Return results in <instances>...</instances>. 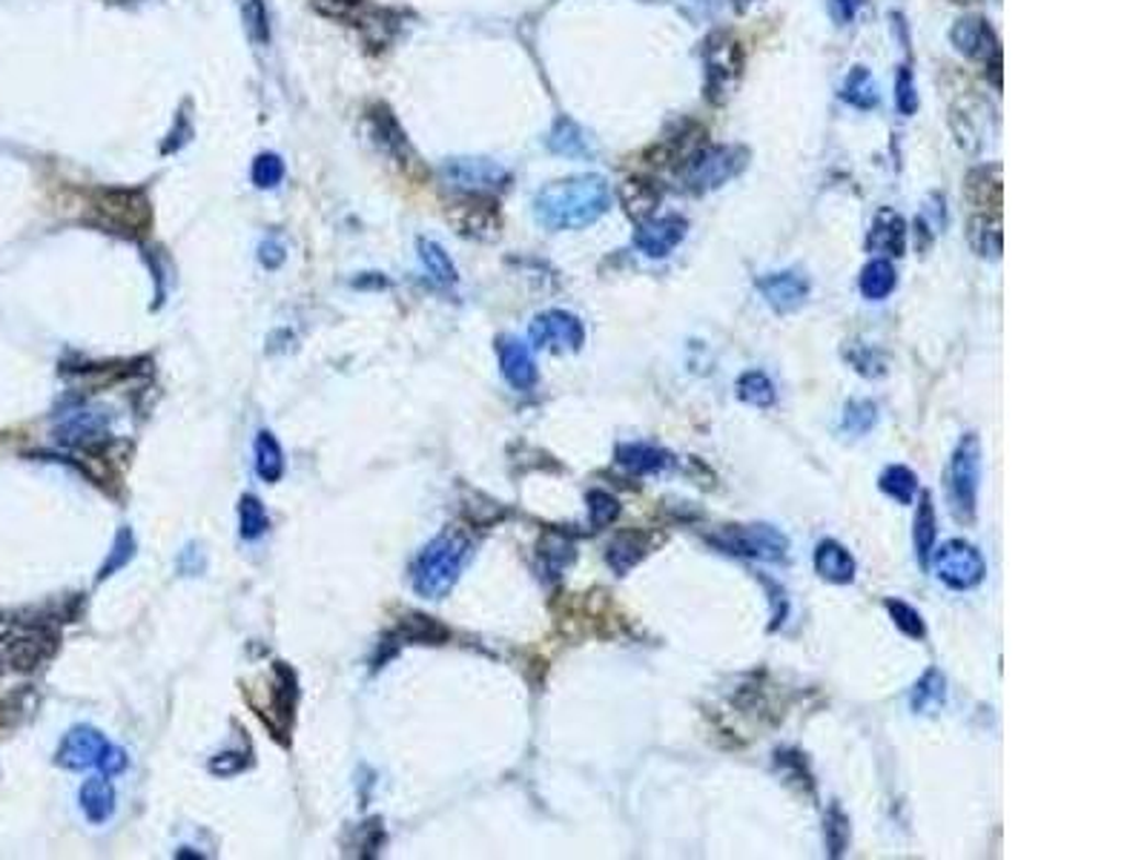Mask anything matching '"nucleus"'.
<instances>
[{
	"instance_id": "f257e3e1",
	"label": "nucleus",
	"mask_w": 1147,
	"mask_h": 860,
	"mask_svg": "<svg viewBox=\"0 0 1147 860\" xmlns=\"http://www.w3.org/2000/svg\"><path fill=\"white\" fill-rule=\"evenodd\" d=\"M608 204L611 195L600 176H577L548 184L533 201V210L548 230H580L597 222Z\"/></svg>"
},
{
	"instance_id": "f03ea898",
	"label": "nucleus",
	"mask_w": 1147,
	"mask_h": 860,
	"mask_svg": "<svg viewBox=\"0 0 1147 860\" xmlns=\"http://www.w3.org/2000/svg\"><path fill=\"white\" fill-rule=\"evenodd\" d=\"M471 554H474L471 536L465 531H459V528H448L445 534H439L414 559V565H411V586L425 600H442L445 593L457 586V579L462 577Z\"/></svg>"
},
{
	"instance_id": "7ed1b4c3",
	"label": "nucleus",
	"mask_w": 1147,
	"mask_h": 860,
	"mask_svg": "<svg viewBox=\"0 0 1147 860\" xmlns=\"http://www.w3.org/2000/svg\"><path fill=\"white\" fill-rule=\"evenodd\" d=\"M87 222L119 236H144L153 224V210L142 190H98L87 199Z\"/></svg>"
},
{
	"instance_id": "20e7f679",
	"label": "nucleus",
	"mask_w": 1147,
	"mask_h": 860,
	"mask_svg": "<svg viewBox=\"0 0 1147 860\" xmlns=\"http://www.w3.org/2000/svg\"><path fill=\"white\" fill-rule=\"evenodd\" d=\"M978 483H981V442H978L976 433H967L955 448L947 483L949 508H953V517L962 525L976 522Z\"/></svg>"
},
{
	"instance_id": "39448f33",
	"label": "nucleus",
	"mask_w": 1147,
	"mask_h": 860,
	"mask_svg": "<svg viewBox=\"0 0 1147 860\" xmlns=\"http://www.w3.org/2000/svg\"><path fill=\"white\" fill-rule=\"evenodd\" d=\"M715 548L723 554L749 556L761 563H780L789 556V540L775 525H726L709 536Z\"/></svg>"
},
{
	"instance_id": "423d86ee",
	"label": "nucleus",
	"mask_w": 1147,
	"mask_h": 860,
	"mask_svg": "<svg viewBox=\"0 0 1147 860\" xmlns=\"http://www.w3.org/2000/svg\"><path fill=\"white\" fill-rule=\"evenodd\" d=\"M933 572L935 577L953 591H970L978 588L987 577V563L976 545L964 540H949L941 548H933Z\"/></svg>"
},
{
	"instance_id": "0eeeda50",
	"label": "nucleus",
	"mask_w": 1147,
	"mask_h": 860,
	"mask_svg": "<svg viewBox=\"0 0 1147 860\" xmlns=\"http://www.w3.org/2000/svg\"><path fill=\"white\" fill-rule=\"evenodd\" d=\"M746 163V152L734 147H711V149H697L695 156L686 161V190H695V193H706V190H715V186L726 184V181L738 176Z\"/></svg>"
},
{
	"instance_id": "6e6552de",
	"label": "nucleus",
	"mask_w": 1147,
	"mask_h": 860,
	"mask_svg": "<svg viewBox=\"0 0 1147 860\" xmlns=\"http://www.w3.org/2000/svg\"><path fill=\"white\" fill-rule=\"evenodd\" d=\"M55 654V634L49 629H23L0 637V666L12 671H35Z\"/></svg>"
},
{
	"instance_id": "1a4fd4ad",
	"label": "nucleus",
	"mask_w": 1147,
	"mask_h": 860,
	"mask_svg": "<svg viewBox=\"0 0 1147 860\" xmlns=\"http://www.w3.org/2000/svg\"><path fill=\"white\" fill-rule=\"evenodd\" d=\"M60 445L78 448V451H95L112 437V416L104 408H78L69 410L55 428Z\"/></svg>"
},
{
	"instance_id": "9d476101",
	"label": "nucleus",
	"mask_w": 1147,
	"mask_h": 860,
	"mask_svg": "<svg viewBox=\"0 0 1147 860\" xmlns=\"http://www.w3.org/2000/svg\"><path fill=\"white\" fill-rule=\"evenodd\" d=\"M531 341L533 348L580 350L585 341V330L577 316L565 310H548L531 321Z\"/></svg>"
},
{
	"instance_id": "9b49d317",
	"label": "nucleus",
	"mask_w": 1147,
	"mask_h": 860,
	"mask_svg": "<svg viewBox=\"0 0 1147 860\" xmlns=\"http://www.w3.org/2000/svg\"><path fill=\"white\" fill-rule=\"evenodd\" d=\"M448 218L465 236L491 238L499 233V210H496V201L488 199V195L465 193L448 207Z\"/></svg>"
},
{
	"instance_id": "f8f14e48",
	"label": "nucleus",
	"mask_w": 1147,
	"mask_h": 860,
	"mask_svg": "<svg viewBox=\"0 0 1147 860\" xmlns=\"http://www.w3.org/2000/svg\"><path fill=\"white\" fill-rule=\"evenodd\" d=\"M953 44L955 49L967 55V58L981 60V64H992V72L999 75V37H996V32H992V26L985 18H962V21L953 26Z\"/></svg>"
},
{
	"instance_id": "ddd939ff",
	"label": "nucleus",
	"mask_w": 1147,
	"mask_h": 860,
	"mask_svg": "<svg viewBox=\"0 0 1147 860\" xmlns=\"http://www.w3.org/2000/svg\"><path fill=\"white\" fill-rule=\"evenodd\" d=\"M743 69L741 44L729 35H715L706 49V72H709V98L726 92L738 81Z\"/></svg>"
},
{
	"instance_id": "4468645a",
	"label": "nucleus",
	"mask_w": 1147,
	"mask_h": 860,
	"mask_svg": "<svg viewBox=\"0 0 1147 860\" xmlns=\"http://www.w3.org/2000/svg\"><path fill=\"white\" fill-rule=\"evenodd\" d=\"M106 746H110V740H106L98 728L75 726L72 732L64 737V743H60L58 757H55V760H58V766H64V769H72V771L98 769Z\"/></svg>"
},
{
	"instance_id": "2eb2a0df",
	"label": "nucleus",
	"mask_w": 1147,
	"mask_h": 860,
	"mask_svg": "<svg viewBox=\"0 0 1147 860\" xmlns=\"http://www.w3.org/2000/svg\"><path fill=\"white\" fill-rule=\"evenodd\" d=\"M496 353H499V371H503L505 382L514 387V391H531L540 378L537 371V362H533V353L526 341L514 339V336H505L496 344Z\"/></svg>"
},
{
	"instance_id": "dca6fc26",
	"label": "nucleus",
	"mask_w": 1147,
	"mask_h": 860,
	"mask_svg": "<svg viewBox=\"0 0 1147 860\" xmlns=\"http://www.w3.org/2000/svg\"><path fill=\"white\" fill-rule=\"evenodd\" d=\"M688 224L681 215H666V218H645L640 222V230L634 233V245L652 256V259H663L674 247L681 245L683 236H686Z\"/></svg>"
},
{
	"instance_id": "f3484780",
	"label": "nucleus",
	"mask_w": 1147,
	"mask_h": 860,
	"mask_svg": "<svg viewBox=\"0 0 1147 860\" xmlns=\"http://www.w3.org/2000/svg\"><path fill=\"white\" fill-rule=\"evenodd\" d=\"M448 181L459 186L462 193H480L485 195L494 186H503L508 181V172L491 161H457L448 167Z\"/></svg>"
},
{
	"instance_id": "a211bd4d",
	"label": "nucleus",
	"mask_w": 1147,
	"mask_h": 860,
	"mask_svg": "<svg viewBox=\"0 0 1147 860\" xmlns=\"http://www.w3.org/2000/svg\"><path fill=\"white\" fill-rule=\"evenodd\" d=\"M615 456L617 465L626 467V471L634 476L666 474V471L674 467L672 453L657 445H649V442H626V445H617Z\"/></svg>"
},
{
	"instance_id": "6ab92c4d",
	"label": "nucleus",
	"mask_w": 1147,
	"mask_h": 860,
	"mask_svg": "<svg viewBox=\"0 0 1147 860\" xmlns=\"http://www.w3.org/2000/svg\"><path fill=\"white\" fill-rule=\"evenodd\" d=\"M761 293L763 298L769 302L772 310L777 313H789L795 307L803 305V298L809 296V284L803 275L798 273H769L761 279Z\"/></svg>"
},
{
	"instance_id": "aec40b11",
	"label": "nucleus",
	"mask_w": 1147,
	"mask_h": 860,
	"mask_svg": "<svg viewBox=\"0 0 1147 860\" xmlns=\"http://www.w3.org/2000/svg\"><path fill=\"white\" fill-rule=\"evenodd\" d=\"M814 572L821 574L823 579L837 582V586H846L855 579V559H852L850 551L835 540H823L814 551Z\"/></svg>"
},
{
	"instance_id": "412c9836",
	"label": "nucleus",
	"mask_w": 1147,
	"mask_h": 860,
	"mask_svg": "<svg viewBox=\"0 0 1147 860\" xmlns=\"http://www.w3.org/2000/svg\"><path fill=\"white\" fill-rule=\"evenodd\" d=\"M78 801H81L83 815L92 824H106L115 815V787L106 780V774L104 778H89L78 792Z\"/></svg>"
},
{
	"instance_id": "4be33fe9",
	"label": "nucleus",
	"mask_w": 1147,
	"mask_h": 860,
	"mask_svg": "<svg viewBox=\"0 0 1147 860\" xmlns=\"http://www.w3.org/2000/svg\"><path fill=\"white\" fill-rule=\"evenodd\" d=\"M866 245H869V250L884 252V256H901L903 247H907V227H903L901 215L881 210Z\"/></svg>"
},
{
	"instance_id": "5701e85b",
	"label": "nucleus",
	"mask_w": 1147,
	"mask_h": 860,
	"mask_svg": "<svg viewBox=\"0 0 1147 860\" xmlns=\"http://www.w3.org/2000/svg\"><path fill=\"white\" fill-rule=\"evenodd\" d=\"M967 238H970V247L978 252V256H985V259L987 256H990V259H999L1001 250H1004V236H1001L999 213L976 215V218L970 222Z\"/></svg>"
},
{
	"instance_id": "b1692460",
	"label": "nucleus",
	"mask_w": 1147,
	"mask_h": 860,
	"mask_svg": "<svg viewBox=\"0 0 1147 860\" xmlns=\"http://www.w3.org/2000/svg\"><path fill=\"white\" fill-rule=\"evenodd\" d=\"M620 199H622V207H626V213H629L634 222H645V218H652L654 207H657L660 190L652 184V181L629 179L626 184L620 186Z\"/></svg>"
},
{
	"instance_id": "393cba45",
	"label": "nucleus",
	"mask_w": 1147,
	"mask_h": 860,
	"mask_svg": "<svg viewBox=\"0 0 1147 860\" xmlns=\"http://www.w3.org/2000/svg\"><path fill=\"white\" fill-rule=\"evenodd\" d=\"M967 193H970L972 204L981 207L987 213H999L1001 207V170L999 167H981V170L970 172L967 179Z\"/></svg>"
},
{
	"instance_id": "a878e982",
	"label": "nucleus",
	"mask_w": 1147,
	"mask_h": 860,
	"mask_svg": "<svg viewBox=\"0 0 1147 860\" xmlns=\"http://www.w3.org/2000/svg\"><path fill=\"white\" fill-rule=\"evenodd\" d=\"M944 703H947V680H944V675H941L938 668H930V671L915 682V689H912V712L933 714L938 712Z\"/></svg>"
},
{
	"instance_id": "bb28decb",
	"label": "nucleus",
	"mask_w": 1147,
	"mask_h": 860,
	"mask_svg": "<svg viewBox=\"0 0 1147 860\" xmlns=\"http://www.w3.org/2000/svg\"><path fill=\"white\" fill-rule=\"evenodd\" d=\"M935 536H938V522H935V505L930 494H921L915 513V556L918 563L930 565V554L935 548Z\"/></svg>"
},
{
	"instance_id": "cd10ccee",
	"label": "nucleus",
	"mask_w": 1147,
	"mask_h": 860,
	"mask_svg": "<svg viewBox=\"0 0 1147 860\" xmlns=\"http://www.w3.org/2000/svg\"><path fill=\"white\" fill-rule=\"evenodd\" d=\"M256 474L265 483H279L284 476V453L279 439L270 430H261L256 437Z\"/></svg>"
},
{
	"instance_id": "c85d7f7f",
	"label": "nucleus",
	"mask_w": 1147,
	"mask_h": 860,
	"mask_svg": "<svg viewBox=\"0 0 1147 860\" xmlns=\"http://www.w3.org/2000/svg\"><path fill=\"white\" fill-rule=\"evenodd\" d=\"M643 556H645V536L640 534V531H626V534L615 536V542H611L606 551L608 565H611L617 574L631 572V568H634Z\"/></svg>"
},
{
	"instance_id": "c756f323",
	"label": "nucleus",
	"mask_w": 1147,
	"mask_h": 860,
	"mask_svg": "<svg viewBox=\"0 0 1147 860\" xmlns=\"http://www.w3.org/2000/svg\"><path fill=\"white\" fill-rule=\"evenodd\" d=\"M896 282L898 275L896 268H892V261L873 259L864 268V273H861V293H864L869 302H881V298H887L889 293L896 290Z\"/></svg>"
},
{
	"instance_id": "7c9ffc66",
	"label": "nucleus",
	"mask_w": 1147,
	"mask_h": 860,
	"mask_svg": "<svg viewBox=\"0 0 1147 860\" xmlns=\"http://www.w3.org/2000/svg\"><path fill=\"white\" fill-rule=\"evenodd\" d=\"M267 528H270V517H267L261 499L245 494L241 502H238V534H241V540H259Z\"/></svg>"
},
{
	"instance_id": "2f4dec72",
	"label": "nucleus",
	"mask_w": 1147,
	"mask_h": 860,
	"mask_svg": "<svg viewBox=\"0 0 1147 860\" xmlns=\"http://www.w3.org/2000/svg\"><path fill=\"white\" fill-rule=\"evenodd\" d=\"M881 490L901 505H912L918 490V476L907 465H889L881 474Z\"/></svg>"
},
{
	"instance_id": "473e14b6",
	"label": "nucleus",
	"mask_w": 1147,
	"mask_h": 860,
	"mask_svg": "<svg viewBox=\"0 0 1147 860\" xmlns=\"http://www.w3.org/2000/svg\"><path fill=\"white\" fill-rule=\"evenodd\" d=\"M738 396H741L746 405H755V408H769L775 405V385L769 382V376L761 371H746L738 378Z\"/></svg>"
},
{
	"instance_id": "72a5a7b5",
	"label": "nucleus",
	"mask_w": 1147,
	"mask_h": 860,
	"mask_svg": "<svg viewBox=\"0 0 1147 860\" xmlns=\"http://www.w3.org/2000/svg\"><path fill=\"white\" fill-rule=\"evenodd\" d=\"M419 250H423L419 256H423V264L430 279H434L439 287H451V284L457 282V268H453L451 259H448V252H445L437 241H423Z\"/></svg>"
},
{
	"instance_id": "f704fd0d",
	"label": "nucleus",
	"mask_w": 1147,
	"mask_h": 860,
	"mask_svg": "<svg viewBox=\"0 0 1147 860\" xmlns=\"http://www.w3.org/2000/svg\"><path fill=\"white\" fill-rule=\"evenodd\" d=\"M875 422H878V408H875L873 401L855 399L844 408V422H841V428H844L846 433H852V437H864V433H869V430L875 428Z\"/></svg>"
},
{
	"instance_id": "c9c22d12",
	"label": "nucleus",
	"mask_w": 1147,
	"mask_h": 860,
	"mask_svg": "<svg viewBox=\"0 0 1147 860\" xmlns=\"http://www.w3.org/2000/svg\"><path fill=\"white\" fill-rule=\"evenodd\" d=\"M844 98L850 104L861 106V110H869V106L878 104V95H875V81L873 75L866 72L864 67L852 69V75L846 78Z\"/></svg>"
},
{
	"instance_id": "e433bc0d",
	"label": "nucleus",
	"mask_w": 1147,
	"mask_h": 860,
	"mask_svg": "<svg viewBox=\"0 0 1147 860\" xmlns=\"http://www.w3.org/2000/svg\"><path fill=\"white\" fill-rule=\"evenodd\" d=\"M823 835H826V846H830L832 858L844 855L846 844H850V817L841 812V806H832L826 812V821H823Z\"/></svg>"
},
{
	"instance_id": "4c0bfd02",
	"label": "nucleus",
	"mask_w": 1147,
	"mask_h": 860,
	"mask_svg": "<svg viewBox=\"0 0 1147 860\" xmlns=\"http://www.w3.org/2000/svg\"><path fill=\"white\" fill-rule=\"evenodd\" d=\"M540 559L546 563L548 572H560V568H565V565L574 559V545H571L565 536L560 534H548L546 540L540 542Z\"/></svg>"
},
{
	"instance_id": "58836bf2",
	"label": "nucleus",
	"mask_w": 1147,
	"mask_h": 860,
	"mask_svg": "<svg viewBox=\"0 0 1147 860\" xmlns=\"http://www.w3.org/2000/svg\"><path fill=\"white\" fill-rule=\"evenodd\" d=\"M548 144H551L554 152H563V156H583L585 149H588L585 147L583 133H580V126L571 124V121H560L554 133H551V138H548Z\"/></svg>"
},
{
	"instance_id": "ea45409f",
	"label": "nucleus",
	"mask_w": 1147,
	"mask_h": 860,
	"mask_svg": "<svg viewBox=\"0 0 1147 860\" xmlns=\"http://www.w3.org/2000/svg\"><path fill=\"white\" fill-rule=\"evenodd\" d=\"M887 611H889V616L896 620L898 629L907 634V637H912V640L926 637L924 620H921V614H918L912 606H907V602H901V600H887Z\"/></svg>"
},
{
	"instance_id": "a19ab883",
	"label": "nucleus",
	"mask_w": 1147,
	"mask_h": 860,
	"mask_svg": "<svg viewBox=\"0 0 1147 860\" xmlns=\"http://www.w3.org/2000/svg\"><path fill=\"white\" fill-rule=\"evenodd\" d=\"M846 359L852 362V367L861 373V376H869V378H878L887 373V362H884V357L878 353V350L873 348H866V344H852L850 350H846Z\"/></svg>"
},
{
	"instance_id": "79ce46f5",
	"label": "nucleus",
	"mask_w": 1147,
	"mask_h": 860,
	"mask_svg": "<svg viewBox=\"0 0 1147 860\" xmlns=\"http://www.w3.org/2000/svg\"><path fill=\"white\" fill-rule=\"evenodd\" d=\"M133 551H135V536L130 528H121L119 536H115V545H112V554L110 559L104 563V568H101V574H98V579H106L112 577V574L119 572V568H124L130 559H133Z\"/></svg>"
},
{
	"instance_id": "37998d69",
	"label": "nucleus",
	"mask_w": 1147,
	"mask_h": 860,
	"mask_svg": "<svg viewBox=\"0 0 1147 860\" xmlns=\"http://www.w3.org/2000/svg\"><path fill=\"white\" fill-rule=\"evenodd\" d=\"M588 511H592L594 525L603 528V525H608V522L617 520V513H620V502H617L611 494H606V490H592V494H588Z\"/></svg>"
},
{
	"instance_id": "c03bdc74",
	"label": "nucleus",
	"mask_w": 1147,
	"mask_h": 860,
	"mask_svg": "<svg viewBox=\"0 0 1147 860\" xmlns=\"http://www.w3.org/2000/svg\"><path fill=\"white\" fill-rule=\"evenodd\" d=\"M402 637L419 640V643H437V640H445V629H439L430 616H411V620L402 623Z\"/></svg>"
},
{
	"instance_id": "a18cd8bd",
	"label": "nucleus",
	"mask_w": 1147,
	"mask_h": 860,
	"mask_svg": "<svg viewBox=\"0 0 1147 860\" xmlns=\"http://www.w3.org/2000/svg\"><path fill=\"white\" fill-rule=\"evenodd\" d=\"M896 104L903 115H912V112L918 110L915 83H912V72L907 67L901 69V75H898V81H896Z\"/></svg>"
},
{
	"instance_id": "49530a36",
	"label": "nucleus",
	"mask_w": 1147,
	"mask_h": 860,
	"mask_svg": "<svg viewBox=\"0 0 1147 860\" xmlns=\"http://www.w3.org/2000/svg\"><path fill=\"white\" fill-rule=\"evenodd\" d=\"M313 7L327 18H336V21H350V18L359 15L362 9V0H313Z\"/></svg>"
},
{
	"instance_id": "de8ad7c7",
	"label": "nucleus",
	"mask_w": 1147,
	"mask_h": 860,
	"mask_svg": "<svg viewBox=\"0 0 1147 860\" xmlns=\"http://www.w3.org/2000/svg\"><path fill=\"white\" fill-rule=\"evenodd\" d=\"M282 163H279V158L275 156H265L256 161V170H252V179H256V184L259 186H275L279 181H282Z\"/></svg>"
},
{
	"instance_id": "09e8293b",
	"label": "nucleus",
	"mask_w": 1147,
	"mask_h": 860,
	"mask_svg": "<svg viewBox=\"0 0 1147 860\" xmlns=\"http://www.w3.org/2000/svg\"><path fill=\"white\" fill-rule=\"evenodd\" d=\"M245 21L247 30H250V35L256 37V41H267V37H270V30H267V12L265 7H261V0H250V3H247Z\"/></svg>"
},
{
	"instance_id": "8fccbe9b",
	"label": "nucleus",
	"mask_w": 1147,
	"mask_h": 860,
	"mask_svg": "<svg viewBox=\"0 0 1147 860\" xmlns=\"http://www.w3.org/2000/svg\"><path fill=\"white\" fill-rule=\"evenodd\" d=\"M245 766H247V760L241 751H224V755H218L210 760V771H213V774H222V778L238 774V771L245 769Z\"/></svg>"
},
{
	"instance_id": "3c124183",
	"label": "nucleus",
	"mask_w": 1147,
	"mask_h": 860,
	"mask_svg": "<svg viewBox=\"0 0 1147 860\" xmlns=\"http://www.w3.org/2000/svg\"><path fill=\"white\" fill-rule=\"evenodd\" d=\"M98 769L104 771L106 778H115V774H121V771L126 769V755L124 749H119V746H106L104 757H101V763H98Z\"/></svg>"
},
{
	"instance_id": "603ef678",
	"label": "nucleus",
	"mask_w": 1147,
	"mask_h": 860,
	"mask_svg": "<svg viewBox=\"0 0 1147 860\" xmlns=\"http://www.w3.org/2000/svg\"><path fill=\"white\" fill-rule=\"evenodd\" d=\"M261 261H265L267 268H279L284 261V247L279 238H270L265 247H261Z\"/></svg>"
},
{
	"instance_id": "864d4df0",
	"label": "nucleus",
	"mask_w": 1147,
	"mask_h": 860,
	"mask_svg": "<svg viewBox=\"0 0 1147 860\" xmlns=\"http://www.w3.org/2000/svg\"><path fill=\"white\" fill-rule=\"evenodd\" d=\"M832 3H835V15L841 23H850L852 15H855V7H858V0H832Z\"/></svg>"
},
{
	"instance_id": "5fc2aeb1",
	"label": "nucleus",
	"mask_w": 1147,
	"mask_h": 860,
	"mask_svg": "<svg viewBox=\"0 0 1147 860\" xmlns=\"http://www.w3.org/2000/svg\"><path fill=\"white\" fill-rule=\"evenodd\" d=\"M955 3H972V0H955Z\"/></svg>"
}]
</instances>
